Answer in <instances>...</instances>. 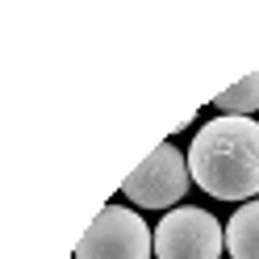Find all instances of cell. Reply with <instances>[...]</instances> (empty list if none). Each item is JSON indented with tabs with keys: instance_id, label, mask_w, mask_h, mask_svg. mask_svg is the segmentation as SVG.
Listing matches in <instances>:
<instances>
[{
	"instance_id": "2",
	"label": "cell",
	"mask_w": 259,
	"mask_h": 259,
	"mask_svg": "<svg viewBox=\"0 0 259 259\" xmlns=\"http://www.w3.org/2000/svg\"><path fill=\"white\" fill-rule=\"evenodd\" d=\"M155 230L125 205H105L75 242V259H151Z\"/></svg>"
},
{
	"instance_id": "4",
	"label": "cell",
	"mask_w": 259,
	"mask_h": 259,
	"mask_svg": "<svg viewBox=\"0 0 259 259\" xmlns=\"http://www.w3.org/2000/svg\"><path fill=\"white\" fill-rule=\"evenodd\" d=\"M188 184H192L188 159L176 151V142H159V147L134 167V176H125L121 197L134 201L138 209H167L176 201H184Z\"/></svg>"
},
{
	"instance_id": "6",
	"label": "cell",
	"mask_w": 259,
	"mask_h": 259,
	"mask_svg": "<svg viewBox=\"0 0 259 259\" xmlns=\"http://www.w3.org/2000/svg\"><path fill=\"white\" fill-rule=\"evenodd\" d=\"M213 109H222V117H251L259 109V71L242 75L234 88H226L213 96Z\"/></svg>"
},
{
	"instance_id": "5",
	"label": "cell",
	"mask_w": 259,
	"mask_h": 259,
	"mask_svg": "<svg viewBox=\"0 0 259 259\" xmlns=\"http://www.w3.org/2000/svg\"><path fill=\"white\" fill-rule=\"evenodd\" d=\"M226 251L230 259H259V201H247L226 222Z\"/></svg>"
},
{
	"instance_id": "1",
	"label": "cell",
	"mask_w": 259,
	"mask_h": 259,
	"mask_svg": "<svg viewBox=\"0 0 259 259\" xmlns=\"http://www.w3.org/2000/svg\"><path fill=\"white\" fill-rule=\"evenodd\" d=\"M192 184L218 201L259 197V121L251 117H213L188 147Z\"/></svg>"
},
{
	"instance_id": "3",
	"label": "cell",
	"mask_w": 259,
	"mask_h": 259,
	"mask_svg": "<svg viewBox=\"0 0 259 259\" xmlns=\"http://www.w3.org/2000/svg\"><path fill=\"white\" fill-rule=\"evenodd\" d=\"M226 251V226L197 205L167 209L155 226V259H218Z\"/></svg>"
}]
</instances>
